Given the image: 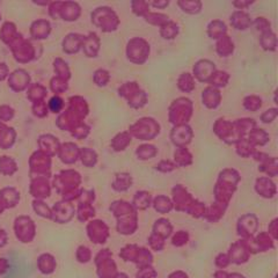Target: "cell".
<instances>
[{"instance_id": "cell-1", "label": "cell", "mask_w": 278, "mask_h": 278, "mask_svg": "<svg viewBox=\"0 0 278 278\" xmlns=\"http://www.w3.org/2000/svg\"><path fill=\"white\" fill-rule=\"evenodd\" d=\"M240 181V175L235 169H224L219 174L218 181L215 187L216 204L226 209L233 194L236 190V184Z\"/></svg>"}, {"instance_id": "cell-2", "label": "cell", "mask_w": 278, "mask_h": 278, "mask_svg": "<svg viewBox=\"0 0 278 278\" xmlns=\"http://www.w3.org/2000/svg\"><path fill=\"white\" fill-rule=\"evenodd\" d=\"M110 211L117 218V232L123 235L133 234L137 229V210L126 201H116L110 205Z\"/></svg>"}, {"instance_id": "cell-3", "label": "cell", "mask_w": 278, "mask_h": 278, "mask_svg": "<svg viewBox=\"0 0 278 278\" xmlns=\"http://www.w3.org/2000/svg\"><path fill=\"white\" fill-rule=\"evenodd\" d=\"M194 114V103L189 98L180 97L172 102L168 108V121L174 126L188 124Z\"/></svg>"}, {"instance_id": "cell-4", "label": "cell", "mask_w": 278, "mask_h": 278, "mask_svg": "<svg viewBox=\"0 0 278 278\" xmlns=\"http://www.w3.org/2000/svg\"><path fill=\"white\" fill-rule=\"evenodd\" d=\"M118 95L124 98L127 102V105L133 109H142L149 102V98L146 92L140 88L137 81L124 82L122 86L118 87Z\"/></svg>"}, {"instance_id": "cell-5", "label": "cell", "mask_w": 278, "mask_h": 278, "mask_svg": "<svg viewBox=\"0 0 278 278\" xmlns=\"http://www.w3.org/2000/svg\"><path fill=\"white\" fill-rule=\"evenodd\" d=\"M160 124L153 117H142L131 124L127 132L139 140H152L160 133Z\"/></svg>"}, {"instance_id": "cell-6", "label": "cell", "mask_w": 278, "mask_h": 278, "mask_svg": "<svg viewBox=\"0 0 278 278\" xmlns=\"http://www.w3.org/2000/svg\"><path fill=\"white\" fill-rule=\"evenodd\" d=\"M92 22L100 28L102 33H113L121 24L117 13L108 6H101L92 13Z\"/></svg>"}, {"instance_id": "cell-7", "label": "cell", "mask_w": 278, "mask_h": 278, "mask_svg": "<svg viewBox=\"0 0 278 278\" xmlns=\"http://www.w3.org/2000/svg\"><path fill=\"white\" fill-rule=\"evenodd\" d=\"M151 47L148 41L143 37H133L126 44V58L130 63L136 65H143L148 62Z\"/></svg>"}, {"instance_id": "cell-8", "label": "cell", "mask_w": 278, "mask_h": 278, "mask_svg": "<svg viewBox=\"0 0 278 278\" xmlns=\"http://www.w3.org/2000/svg\"><path fill=\"white\" fill-rule=\"evenodd\" d=\"M212 130L222 142L228 144V145H232V144L235 145L239 140L242 139L239 136L238 131L235 130L234 123L225 120V118H218L213 124Z\"/></svg>"}, {"instance_id": "cell-9", "label": "cell", "mask_w": 278, "mask_h": 278, "mask_svg": "<svg viewBox=\"0 0 278 278\" xmlns=\"http://www.w3.org/2000/svg\"><path fill=\"white\" fill-rule=\"evenodd\" d=\"M171 140L177 148H187L194 138V131L189 124L174 126L171 131Z\"/></svg>"}, {"instance_id": "cell-10", "label": "cell", "mask_w": 278, "mask_h": 278, "mask_svg": "<svg viewBox=\"0 0 278 278\" xmlns=\"http://www.w3.org/2000/svg\"><path fill=\"white\" fill-rule=\"evenodd\" d=\"M216 64L210 59H200L195 63L193 68V73L195 80L207 84L213 73L216 72Z\"/></svg>"}, {"instance_id": "cell-11", "label": "cell", "mask_w": 278, "mask_h": 278, "mask_svg": "<svg viewBox=\"0 0 278 278\" xmlns=\"http://www.w3.org/2000/svg\"><path fill=\"white\" fill-rule=\"evenodd\" d=\"M257 225L258 220L255 215L248 213V215L242 216L241 218L238 220V226H236V228H238V234L240 235L242 239L252 238V236H254L255 232H256Z\"/></svg>"}, {"instance_id": "cell-12", "label": "cell", "mask_w": 278, "mask_h": 278, "mask_svg": "<svg viewBox=\"0 0 278 278\" xmlns=\"http://www.w3.org/2000/svg\"><path fill=\"white\" fill-rule=\"evenodd\" d=\"M172 193H173V205L175 209L177 211H185L187 212L189 206L195 201L191 197V195L181 184H177V187H174Z\"/></svg>"}, {"instance_id": "cell-13", "label": "cell", "mask_w": 278, "mask_h": 278, "mask_svg": "<svg viewBox=\"0 0 278 278\" xmlns=\"http://www.w3.org/2000/svg\"><path fill=\"white\" fill-rule=\"evenodd\" d=\"M88 234L95 244H104L109 236V228L105 225L104 222L101 220H94L88 225Z\"/></svg>"}, {"instance_id": "cell-14", "label": "cell", "mask_w": 278, "mask_h": 278, "mask_svg": "<svg viewBox=\"0 0 278 278\" xmlns=\"http://www.w3.org/2000/svg\"><path fill=\"white\" fill-rule=\"evenodd\" d=\"M202 103L207 109H217L222 103V93L220 89L207 86L202 92Z\"/></svg>"}, {"instance_id": "cell-15", "label": "cell", "mask_w": 278, "mask_h": 278, "mask_svg": "<svg viewBox=\"0 0 278 278\" xmlns=\"http://www.w3.org/2000/svg\"><path fill=\"white\" fill-rule=\"evenodd\" d=\"M227 255L229 257V261H231L232 263L242 264L248 261L249 255L251 254H249L248 249L246 248L244 242L240 240V241L235 242V244H233L231 247H229Z\"/></svg>"}, {"instance_id": "cell-16", "label": "cell", "mask_w": 278, "mask_h": 278, "mask_svg": "<svg viewBox=\"0 0 278 278\" xmlns=\"http://www.w3.org/2000/svg\"><path fill=\"white\" fill-rule=\"evenodd\" d=\"M100 37L95 33H91L87 37L82 38L81 47L82 49H84L85 55L89 57V58H95V57H98L99 51H100Z\"/></svg>"}, {"instance_id": "cell-17", "label": "cell", "mask_w": 278, "mask_h": 278, "mask_svg": "<svg viewBox=\"0 0 278 278\" xmlns=\"http://www.w3.org/2000/svg\"><path fill=\"white\" fill-rule=\"evenodd\" d=\"M232 27L235 30H247L252 25V18L246 11H235L229 17Z\"/></svg>"}, {"instance_id": "cell-18", "label": "cell", "mask_w": 278, "mask_h": 278, "mask_svg": "<svg viewBox=\"0 0 278 278\" xmlns=\"http://www.w3.org/2000/svg\"><path fill=\"white\" fill-rule=\"evenodd\" d=\"M255 190L264 198H273L277 193L276 184L269 177H258L255 182Z\"/></svg>"}, {"instance_id": "cell-19", "label": "cell", "mask_w": 278, "mask_h": 278, "mask_svg": "<svg viewBox=\"0 0 278 278\" xmlns=\"http://www.w3.org/2000/svg\"><path fill=\"white\" fill-rule=\"evenodd\" d=\"M207 36H209L211 40H219L220 37L225 36L227 35V25L222 20H212L209 22L207 25V29H206Z\"/></svg>"}, {"instance_id": "cell-20", "label": "cell", "mask_w": 278, "mask_h": 278, "mask_svg": "<svg viewBox=\"0 0 278 278\" xmlns=\"http://www.w3.org/2000/svg\"><path fill=\"white\" fill-rule=\"evenodd\" d=\"M246 138L249 140V143H251L254 148L267 145L270 140L269 133H268L264 129H261V127H257V126L252 130Z\"/></svg>"}, {"instance_id": "cell-21", "label": "cell", "mask_w": 278, "mask_h": 278, "mask_svg": "<svg viewBox=\"0 0 278 278\" xmlns=\"http://www.w3.org/2000/svg\"><path fill=\"white\" fill-rule=\"evenodd\" d=\"M233 123H234L235 130L238 131L239 136H240L241 138H246V137L248 136V133L257 126L256 121H255L254 118L249 117L239 118V120H235Z\"/></svg>"}, {"instance_id": "cell-22", "label": "cell", "mask_w": 278, "mask_h": 278, "mask_svg": "<svg viewBox=\"0 0 278 278\" xmlns=\"http://www.w3.org/2000/svg\"><path fill=\"white\" fill-rule=\"evenodd\" d=\"M131 142H132V137H131V135L126 130L122 131V132H118L117 135L111 139L110 146L115 152H122L130 145Z\"/></svg>"}, {"instance_id": "cell-23", "label": "cell", "mask_w": 278, "mask_h": 278, "mask_svg": "<svg viewBox=\"0 0 278 278\" xmlns=\"http://www.w3.org/2000/svg\"><path fill=\"white\" fill-rule=\"evenodd\" d=\"M234 51V43L228 35L220 37L216 42V52L220 57H229Z\"/></svg>"}, {"instance_id": "cell-24", "label": "cell", "mask_w": 278, "mask_h": 278, "mask_svg": "<svg viewBox=\"0 0 278 278\" xmlns=\"http://www.w3.org/2000/svg\"><path fill=\"white\" fill-rule=\"evenodd\" d=\"M177 85L182 93H191L196 88V80L190 72H183L177 78Z\"/></svg>"}, {"instance_id": "cell-25", "label": "cell", "mask_w": 278, "mask_h": 278, "mask_svg": "<svg viewBox=\"0 0 278 278\" xmlns=\"http://www.w3.org/2000/svg\"><path fill=\"white\" fill-rule=\"evenodd\" d=\"M177 4L182 12L189 15L200 14L203 8V2L200 0H178Z\"/></svg>"}, {"instance_id": "cell-26", "label": "cell", "mask_w": 278, "mask_h": 278, "mask_svg": "<svg viewBox=\"0 0 278 278\" xmlns=\"http://www.w3.org/2000/svg\"><path fill=\"white\" fill-rule=\"evenodd\" d=\"M277 35L274 33L273 29L264 31L260 36V46L264 51H274L277 50Z\"/></svg>"}, {"instance_id": "cell-27", "label": "cell", "mask_w": 278, "mask_h": 278, "mask_svg": "<svg viewBox=\"0 0 278 278\" xmlns=\"http://www.w3.org/2000/svg\"><path fill=\"white\" fill-rule=\"evenodd\" d=\"M172 231H173V226L171 225L168 219L160 218L156 220L154 225H153V233H154L155 235L160 236L164 240L171 236Z\"/></svg>"}, {"instance_id": "cell-28", "label": "cell", "mask_w": 278, "mask_h": 278, "mask_svg": "<svg viewBox=\"0 0 278 278\" xmlns=\"http://www.w3.org/2000/svg\"><path fill=\"white\" fill-rule=\"evenodd\" d=\"M113 189L118 191V193H123V191L129 190L132 185V177L129 173H118L113 182Z\"/></svg>"}, {"instance_id": "cell-29", "label": "cell", "mask_w": 278, "mask_h": 278, "mask_svg": "<svg viewBox=\"0 0 278 278\" xmlns=\"http://www.w3.org/2000/svg\"><path fill=\"white\" fill-rule=\"evenodd\" d=\"M229 79H231V76L228 75V72L222 71V70H216V72L211 76L207 84H209L211 87L220 89L226 87V86L228 85Z\"/></svg>"}, {"instance_id": "cell-30", "label": "cell", "mask_w": 278, "mask_h": 278, "mask_svg": "<svg viewBox=\"0 0 278 278\" xmlns=\"http://www.w3.org/2000/svg\"><path fill=\"white\" fill-rule=\"evenodd\" d=\"M254 245L255 248H256L257 253L260 252H267L269 249H273L274 246V239L271 238L269 233L262 232L258 234L256 238L254 239Z\"/></svg>"}, {"instance_id": "cell-31", "label": "cell", "mask_w": 278, "mask_h": 278, "mask_svg": "<svg viewBox=\"0 0 278 278\" xmlns=\"http://www.w3.org/2000/svg\"><path fill=\"white\" fill-rule=\"evenodd\" d=\"M178 33H180V27H178V25L173 20H169L168 22H166L164 25H161V27L159 28V34H160V36L164 38V40L167 41L174 40L178 35Z\"/></svg>"}, {"instance_id": "cell-32", "label": "cell", "mask_w": 278, "mask_h": 278, "mask_svg": "<svg viewBox=\"0 0 278 278\" xmlns=\"http://www.w3.org/2000/svg\"><path fill=\"white\" fill-rule=\"evenodd\" d=\"M174 162L177 167H187L193 164V154L187 148H177L174 152Z\"/></svg>"}, {"instance_id": "cell-33", "label": "cell", "mask_w": 278, "mask_h": 278, "mask_svg": "<svg viewBox=\"0 0 278 278\" xmlns=\"http://www.w3.org/2000/svg\"><path fill=\"white\" fill-rule=\"evenodd\" d=\"M152 198L148 191H137L132 201V206L136 210H146L151 206Z\"/></svg>"}, {"instance_id": "cell-34", "label": "cell", "mask_w": 278, "mask_h": 278, "mask_svg": "<svg viewBox=\"0 0 278 278\" xmlns=\"http://www.w3.org/2000/svg\"><path fill=\"white\" fill-rule=\"evenodd\" d=\"M82 38L84 37L78 34H70L66 37V40L64 41V51H66L68 53L78 52L82 44Z\"/></svg>"}, {"instance_id": "cell-35", "label": "cell", "mask_w": 278, "mask_h": 278, "mask_svg": "<svg viewBox=\"0 0 278 278\" xmlns=\"http://www.w3.org/2000/svg\"><path fill=\"white\" fill-rule=\"evenodd\" d=\"M144 20H145V22H148L149 25L160 28L161 25H164L166 22H168L171 19H169L168 15L165 14V13L150 11L148 14L144 17Z\"/></svg>"}, {"instance_id": "cell-36", "label": "cell", "mask_w": 278, "mask_h": 278, "mask_svg": "<svg viewBox=\"0 0 278 278\" xmlns=\"http://www.w3.org/2000/svg\"><path fill=\"white\" fill-rule=\"evenodd\" d=\"M235 150L236 153L242 156V158H251V156H253L254 153L257 151L256 148H254V146L249 143L247 138H242L241 140H239V142L235 144Z\"/></svg>"}, {"instance_id": "cell-37", "label": "cell", "mask_w": 278, "mask_h": 278, "mask_svg": "<svg viewBox=\"0 0 278 278\" xmlns=\"http://www.w3.org/2000/svg\"><path fill=\"white\" fill-rule=\"evenodd\" d=\"M152 204H153V207H154L155 211H158V212L162 213V215H164V213L171 212V211L174 209L173 202H172V201L166 196L155 197L154 200H153Z\"/></svg>"}, {"instance_id": "cell-38", "label": "cell", "mask_w": 278, "mask_h": 278, "mask_svg": "<svg viewBox=\"0 0 278 278\" xmlns=\"http://www.w3.org/2000/svg\"><path fill=\"white\" fill-rule=\"evenodd\" d=\"M156 153H158V149L152 144H143L136 150V155L138 156L139 160H149V159L154 158Z\"/></svg>"}, {"instance_id": "cell-39", "label": "cell", "mask_w": 278, "mask_h": 278, "mask_svg": "<svg viewBox=\"0 0 278 278\" xmlns=\"http://www.w3.org/2000/svg\"><path fill=\"white\" fill-rule=\"evenodd\" d=\"M131 6V11L137 17H142L144 18L146 14L150 12V2L145 1V0H132L130 2Z\"/></svg>"}, {"instance_id": "cell-40", "label": "cell", "mask_w": 278, "mask_h": 278, "mask_svg": "<svg viewBox=\"0 0 278 278\" xmlns=\"http://www.w3.org/2000/svg\"><path fill=\"white\" fill-rule=\"evenodd\" d=\"M225 210L224 207H222L218 204H213L212 206L209 207V209H205V212H204V218L209 220V222H212V223H216L218 222V220L222 218V217L225 215Z\"/></svg>"}, {"instance_id": "cell-41", "label": "cell", "mask_w": 278, "mask_h": 278, "mask_svg": "<svg viewBox=\"0 0 278 278\" xmlns=\"http://www.w3.org/2000/svg\"><path fill=\"white\" fill-rule=\"evenodd\" d=\"M262 99L257 95H247L245 97L244 102H242V105L246 110L252 111V113H255V111H258L262 107Z\"/></svg>"}, {"instance_id": "cell-42", "label": "cell", "mask_w": 278, "mask_h": 278, "mask_svg": "<svg viewBox=\"0 0 278 278\" xmlns=\"http://www.w3.org/2000/svg\"><path fill=\"white\" fill-rule=\"evenodd\" d=\"M258 171L262 172V173H266L269 177H276L277 172H278V160L277 158L275 156H271V158L264 164H260L258 166Z\"/></svg>"}, {"instance_id": "cell-43", "label": "cell", "mask_w": 278, "mask_h": 278, "mask_svg": "<svg viewBox=\"0 0 278 278\" xmlns=\"http://www.w3.org/2000/svg\"><path fill=\"white\" fill-rule=\"evenodd\" d=\"M110 73L104 69H98L93 75V81L99 87H105L110 81Z\"/></svg>"}, {"instance_id": "cell-44", "label": "cell", "mask_w": 278, "mask_h": 278, "mask_svg": "<svg viewBox=\"0 0 278 278\" xmlns=\"http://www.w3.org/2000/svg\"><path fill=\"white\" fill-rule=\"evenodd\" d=\"M140 248L136 245H129L126 247H124L122 251H121L120 256L124 258V261H132L136 262L137 258H138Z\"/></svg>"}, {"instance_id": "cell-45", "label": "cell", "mask_w": 278, "mask_h": 278, "mask_svg": "<svg viewBox=\"0 0 278 278\" xmlns=\"http://www.w3.org/2000/svg\"><path fill=\"white\" fill-rule=\"evenodd\" d=\"M252 25H254L255 29L260 31V33H264V31L271 30V24L267 18L264 17H257L255 20L252 21Z\"/></svg>"}, {"instance_id": "cell-46", "label": "cell", "mask_w": 278, "mask_h": 278, "mask_svg": "<svg viewBox=\"0 0 278 278\" xmlns=\"http://www.w3.org/2000/svg\"><path fill=\"white\" fill-rule=\"evenodd\" d=\"M187 212L193 217H195V218H201V217L204 216V212H205V206H204L203 203L198 202V201L195 200L193 204L189 206Z\"/></svg>"}, {"instance_id": "cell-47", "label": "cell", "mask_w": 278, "mask_h": 278, "mask_svg": "<svg viewBox=\"0 0 278 278\" xmlns=\"http://www.w3.org/2000/svg\"><path fill=\"white\" fill-rule=\"evenodd\" d=\"M81 154H82V162H84L85 165L89 166V167H93L95 164L98 162V155L97 153L94 151H92V150H88V149H84L81 151Z\"/></svg>"}, {"instance_id": "cell-48", "label": "cell", "mask_w": 278, "mask_h": 278, "mask_svg": "<svg viewBox=\"0 0 278 278\" xmlns=\"http://www.w3.org/2000/svg\"><path fill=\"white\" fill-rule=\"evenodd\" d=\"M278 116V109L276 107L275 108H269V109H267L266 111H263V113L261 114L260 116V120L261 122L263 124H271L274 122L275 120H276Z\"/></svg>"}, {"instance_id": "cell-49", "label": "cell", "mask_w": 278, "mask_h": 278, "mask_svg": "<svg viewBox=\"0 0 278 278\" xmlns=\"http://www.w3.org/2000/svg\"><path fill=\"white\" fill-rule=\"evenodd\" d=\"M188 241H189V234L185 231H178L172 238V244L177 247H182V246L187 245Z\"/></svg>"}, {"instance_id": "cell-50", "label": "cell", "mask_w": 278, "mask_h": 278, "mask_svg": "<svg viewBox=\"0 0 278 278\" xmlns=\"http://www.w3.org/2000/svg\"><path fill=\"white\" fill-rule=\"evenodd\" d=\"M177 168V166L175 165V162L171 160H161L158 165L155 166L156 171L161 172V173H171V172L175 171Z\"/></svg>"}, {"instance_id": "cell-51", "label": "cell", "mask_w": 278, "mask_h": 278, "mask_svg": "<svg viewBox=\"0 0 278 278\" xmlns=\"http://www.w3.org/2000/svg\"><path fill=\"white\" fill-rule=\"evenodd\" d=\"M149 242H150V246H151V247L154 249L155 252H161L165 245L164 239H161L160 236L155 235L154 233H152L151 236H150Z\"/></svg>"}, {"instance_id": "cell-52", "label": "cell", "mask_w": 278, "mask_h": 278, "mask_svg": "<svg viewBox=\"0 0 278 278\" xmlns=\"http://www.w3.org/2000/svg\"><path fill=\"white\" fill-rule=\"evenodd\" d=\"M155 275V271L153 270L151 266H146L140 268L138 274H137V278H154Z\"/></svg>"}, {"instance_id": "cell-53", "label": "cell", "mask_w": 278, "mask_h": 278, "mask_svg": "<svg viewBox=\"0 0 278 278\" xmlns=\"http://www.w3.org/2000/svg\"><path fill=\"white\" fill-rule=\"evenodd\" d=\"M89 130H91V127H89L87 124L81 123L76 127V132H73V135L78 137V138H85V137L88 136Z\"/></svg>"}, {"instance_id": "cell-54", "label": "cell", "mask_w": 278, "mask_h": 278, "mask_svg": "<svg viewBox=\"0 0 278 278\" xmlns=\"http://www.w3.org/2000/svg\"><path fill=\"white\" fill-rule=\"evenodd\" d=\"M49 108L52 113H59L63 108V100L59 97H53L49 102Z\"/></svg>"}, {"instance_id": "cell-55", "label": "cell", "mask_w": 278, "mask_h": 278, "mask_svg": "<svg viewBox=\"0 0 278 278\" xmlns=\"http://www.w3.org/2000/svg\"><path fill=\"white\" fill-rule=\"evenodd\" d=\"M254 4V0H235L232 1V6L236 8V11H245L249 6Z\"/></svg>"}, {"instance_id": "cell-56", "label": "cell", "mask_w": 278, "mask_h": 278, "mask_svg": "<svg viewBox=\"0 0 278 278\" xmlns=\"http://www.w3.org/2000/svg\"><path fill=\"white\" fill-rule=\"evenodd\" d=\"M229 263H231V261H229V257H228L227 254L222 253L216 257V266L220 268V269H224V268H226Z\"/></svg>"}, {"instance_id": "cell-57", "label": "cell", "mask_w": 278, "mask_h": 278, "mask_svg": "<svg viewBox=\"0 0 278 278\" xmlns=\"http://www.w3.org/2000/svg\"><path fill=\"white\" fill-rule=\"evenodd\" d=\"M169 0H158V1L150 2V6L154 7L156 9H165L169 5Z\"/></svg>"}, {"instance_id": "cell-58", "label": "cell", "mask_w": 278, "mask_h": 278, "mask_svg": "<svg viewBox=\"0 0 278 278\" xmlns=\"http://www.w3.org/2000/svg\"><path fill=\"white\" fill-rule=\"evenodd\" d=\"M277 222H278L277 219H274L269 225V234L274 240H276L277 239Z\"/></svg>"}, {"instance_id": "cell-59", "label": "cell", "mask_w": 278, "mask_h": 278, "mask_svg": "<svg viewBox=\"0 0 278 278\" xmlns=\"http://www.w3.org/2000/svg\"><path fill=\"white\" fill-rule=\"evenodd\" d=\"M227 278H245L242 275H239V274H233V275H228Z\"/></svg>"}]
</instances>
